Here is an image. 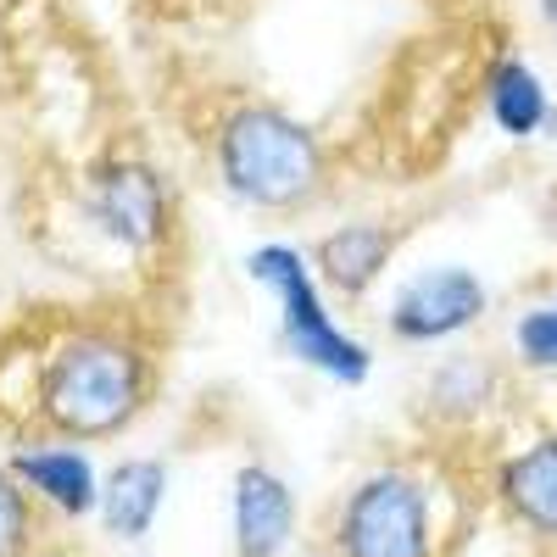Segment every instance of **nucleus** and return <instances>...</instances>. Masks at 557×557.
<instances>
[{
    "mask_svg": "<svg viewBox=\"0 0 557 557\" xmlns=\"http://www.w3.org/2000/svg\"><path fill=\"white\" fill-rule=\"evenodd\" d=\"M212 168L228 201L251 212H301L323 196V139L285 107L240 101L212 134Z\"/></svg>",
    "mask_w": 557,
    "mask_h": 557,
    "instance_id": "obj_2",
    "label": "nucleus"
},
{
    "mask_svg": "<svg viewBox=\"0 0 557 557\" xmlns=\"http://www.w3.org/2000/svg\"><path fill=\"white\" fill-rule=\"evenodd\" d=\"M546 134H552V139H557V107H552V117H546Z\"/></svg>",
    "mask_w": 557,
    "mask_h": 557,
    "instance_id": "obj_17",
    "label": "nucleus"
},
{
    "mask_svg": "<svg viewBox=\"0 0 557 557\" xmlns=\"http://www.w3.org/2000/svg\"><path fill=\"white\" fill-rule=\"evenodd\" d=\"M168 502V462L162 457H123L101 474V524L117 541H146Z\"/></svg>",
    "mask_w": 557,
    "mask_h": 557,
    "instance_id": "obj_11",
    "label": "nucleus"
},
{
    "mask_svg": "<svg viewBox=\"0 0 557 557\" xmlns=\"http://www.w3.org/2000/svg\"><path fill=\"white\" fill-rule=\"evenodd\" d=\"M7 469L23 480V491L62 519L101 513V469L78 441H28L7 457Z\"/></svg>",
    "mask_w": 557,
    "mask_h": 557,
    "instance_id": "obj_7",
    "label": "nucleus"
},
{
    "mask_svg": "<svg viewBox=\"0 0 557 557\" xmlns=\"http://www.w3.org/2000/svg\"><path fill=\"white\" fill-rule=\"evenodd\" d=\"M491 396H496V374H491V362H480V357H451V362L435 368V380H430V407L446 412V418H474Z\"/></svg>",
    "mask_w": 557,
    "mask_h": 557,
    "instance_id": "obj_13",
    "label": "nucleus"
},
{
    "mask_svg": "<svg viewBox=\"0 0 557 557\" xmlns=\"http://www.w3.org/2000/svg\"><path fill=\"white\" fill-rule=\"evenodd\" d=\"M228 530H235V557H278L296 535L290 480L268 462H246L228 491Z\"/></svg>",
    "mask_w": 557,
    "mask_h": 557,
    "instance_id": "obj_8",
    "label": "nucleus"
},
{
    "mask_svg": "<svg viewBox=\"0 0 557 557\" xmlns=\"http://www.w3.org/2000/svg\"><path fill=\"white\" fill-rule=\"evenodd\" d=\"M246 273H251V285H262L273 296L278 341H285L290 362L312 368V374H323L330 385H346V391L374 380V346L341 330L307 251H296L290 240H262L257 251H246Z\"/></svg>",
    "mask_w": 557,
    "mask_h": 557,
    "instance_id": "obj_3",
    "label": "nucleus"
},
{
    "mask_svg": "<svg viewBox=\"0 0 557 557\" xmlns=\"http://www.w3.org/2000/svg\"><path fill=\"white\" fill-rule=\"evenodd\" d=\"M151 401V351L128 330L89 323L39 362L34 412L57 441H112Z\"/></svg>",
    "mask_w": 557,
    "mask_h": 557,
    "instance_id": "obj_1",
    "label": "nucleus"
},
{
    "mask_svg": "<svg viewBox=\"0 0 557 557\" xmlns=\"http://www.w3.org/2000/svg\"><path fill=\"white\" fill-rule=\"evenodd\" d=\"M496 502L524 535L557 541V430L496 462Z\"/></svg>",
    "mask_w": 557,
    "mask_h": 557,
    "instance_id": "obj_10",
    "label": "nucleus"
},
{
    "mask_svg": "<svg viewBox=\"0 0 557 557\" xmlns=\"http://www.w3.org/2000/svg\"><path fill=\"white\" fill-rule=\"evenodd\" d=\"M513 351H519L524 368L557 374V301L519 312V323H513Z\"/></svg>",
    "mask_w": 557,
    "mask_h": 557,
    "instance_id": "obj_15",
    "label": "nucleus"
},
{
    "mask_svg": "<svg viewBox=\"0 0 557 557\" xmlns=\"http://www.w3.org/2000/svg\"><path fill=\"white\" fill-rule=\"evenodd\" d=\"M84 212L96 223V235H107L123 251H157L173 228L168 178L139 157H112L89 173Z\"/></svg>",
    "mask_w": 557,
    "mask_h": 557,
    "instance_id": "obj_5",
    "label": "nucleus"
},
{
    "mask_svg": "<svg viewBox=\"0 0 557 557\" xmlns=\"http://www.w3.org/2000/svg\"><path fill=\"white\" fill-rule=\"evenodd\" d=\"M335 557H435V496L401 462L362 474L330 530Z\"/></svg>",
    "mask_w": 557,
    "mask_h": 557,
    "instance_id": "obj_4",
    "label": "nucleus"
},
{
    "mask_svg": "<svg viewBox=\"0 0 557 557\" xmlns=\"http://www.w3.org/2000/svg\"><path fill=\"white\" fill-rule=\"evenodd\" d=\"M485 307H491L485 278L462 262H441V268L401 278L385 323L401 346H441V341H457L462 330H474Z\"/></svg>",
    "mask_w": 557,
    "mask_h": 557,
    "instance_id": "obj_6",
    "label": "nucleus"
},
{
    "mask_svg": "<svg viewBox=\"0 0 557 557\" xmlns=\"http://www.w3.org/2000/svg\"><path fill=\"white\" fill-rule=\"evenodd\" d=\"M39 524H34V496L23 491V480L0 462V557H28Z\"/></svg>",
    "mask_w": 557,
    "mask_h": 557,
    "instance_id": "obj_14",
    "label": "nucleus"
},
{
    "mask_svg": "<svg viewBox=\"0 0 557 557\" xmlns=\"http://www.w3.org/2000/svg\"><path fill=\"white\" fill-rule=\"evenodd\" d=\"M552 89L546 78L524 62V57H496L491 73H485V112L496 123V134L507 139H535L546 134V117H552Z\"/></svg>",
    "mask_w": 557,
    "mask_h": 557,
    "instance_id": "obj_12",
    "label": "nucleus"
},
{
    "mask_svg": "<svg viewBox=\"0 0 557 557\" xmlns=\"http://www.w3.org/2000/svg\"><path fill=\"white\" fill-rule=\"evenodd\" d=\"M396 246H401V235L391 223L357 218V223H341V228H330V235H318V246L307 257H312V268L323 278V290H335L346 301H362L385 278Z\"/></svg>",
    "mask_w": 557,
    "mask_h": 557,
    "instance_id": "obj_9",
    "label": "nucleus"
},
{
    "mask_svg": "<svg viewBox=\"0 0 557 557\" xmlns=\"http://www.w3.org/2000/svg\"><path fill=\"white\" fill-rule=\"evenodd\" d=\"M535 7H541V17H546V28L557 34V0H535Z\"/></svg>",
    "mask_w": 557,
    "mask_h": 557,
    "instance_id": "obj_16",
    "label": "nucleus"
}]
</instances>
